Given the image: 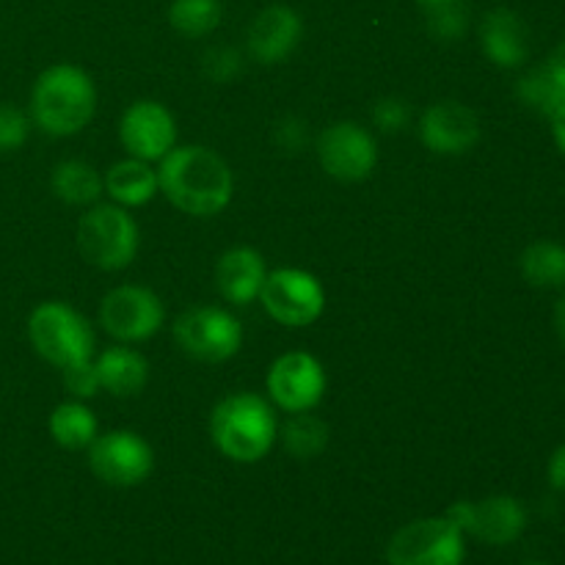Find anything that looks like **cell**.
Returning a JSON list of instances; mask_svg holds the SVG:
<instances>
[{
  "mask_svg": "<svg viewBox=\"0 0 565 565\" xmlns=\"http://www.w3.org/2000/svg\"><path fill=\"white\" fill-rule=\"evenodd\" d=\"M430 28H434L436 36L458 39L463 31H467V11H463L461 3L430 9Z\"/></svg>",
  "mask_w": 565,
  "mask_h": 565,
  "instance_id": "28",
  "label": "cell"
},
{
  "mask_svg": "<svg viewBox=\"0 0 565 565\" xmlns=\"http://www.w3.org/2000/svg\"><path fill=\"white\" fill-rule=\"evenodd\" d=\"M555 329H557V334H561V340L565 345V296L561 298V301H557V307H555Z\"/></svg>",
  "mask_w": 565,
  "mask_h": 565,
  "instance_id": "35",
  "label": "cell"
},
{
  "mask_svg": "<svg viewBox=\"0 0 565 565\" xmlns=\"http://www.w3.org/2000/svg\"><path fill=\"white\" fill-rule=\"evenodd\" d=\"M210 436L221 456L235 463H257L274 450L279 436L276 412L254 392L224 397L210 414Z\"/></svg>",
  "mask_w": 565,
  "mask_h": 565,
  "instance_id": "3",
  "label": "cell"
},
{
  "mask_svg": "<svg viewBox=\"0 0 565 565\" xmlns=\"http://www.w3.org/2000/svg\"><path fill=\"white\" fill-rule=\"evenodd\" d=\"M268 395L281 412H312L326 397V370L312 353L290 351L276 359L268 370Z\"/></svg>",
  "mask_w": 565,
  "mask_h": 565,
  "instance_id": "11",
  "label": "cell"
},
{
  "mask_svg": "<svg viewBox=\"0 0 565 565\" xmlns=\"http://www.w3.org/2000/svg\"><path fill=\"white\" fill-rule=\"evenodd\" d=\"M28 340L44 362L58 370L94 359L92 323L64 301H44L33 309L28 318Z\"/></svg>",
  "mask_w": 565,
  "mask_h": 565,
  "instance_id": "4",
  "label": "cell"
},
{
  "mask_svg": "<svg viewBox=\"0 0 565 565\" xmlns=\"http://www.w3.org/2000/svg\"><path fill=\"white\" fill-rule=\"evenodd\" d=\"M265 312L281 326H312L326 312V290L318 276L301 268H279L265 276L259 290Z\"/></svg>",
  "mask_w": 565,
  "mask_h": 565,
  "instance_id": "7",
  "label": "cell"
},
{
  "mask_svg": "<svg viewBox=\"0 0 565 565\" xmlns=\"http://www.w3.org/2000/svg\"><path fill=\"white\" fill-rule=\"evenodd\" d=\"M119 141L130 158L163 160L177 147V121L166 105L154 99H138L119 121Z\"/></svg>",
  "mask_w": 565,
  "mask_h": 565,
  "instance_id": "14",
  "label": "cell"
},
{
  "mask_svg": "<svg viewBox=\"0 0 565 565\" xmlns=\"http://www.w3.org/2000/svg\"><path fill=\"white\" fill-rule=\"evenodd\" d=\"M61 375H64V386L70 390V395L83 397V401L97 395L99 381H97V370H94V359H88V362H81V364H72V367L61 370Z\"/></svg>",
  "mask_w": 565,
  "mask_h": 565,
  "instance_id": "29",
  "label": "cell"
},
{
  "mask_svg": "<svg viewBox=\"0 0 565 565\" xmlns=\"http://www.w3.org/2000/svg\"><path fill=\"white\" fill-rule=\"evenodd\" d=\"M166 323V307L149 287L121 285L99 303V326L119 342H143Z\"/></svg>",
  "mask_w": 565,
  "mask_h": 565,
  "instance_id": "9",
  "label": "cell"
},
{
  "mask_svg": "<svg viewBox=\"0 0 565 565\" xmlns=\"http://www.w3.org/2000/svg\"><path fill=\"white\" fill-rule=\"evenodd\" d=\"M530 565H544V563H530Z\"/></svg>",
  "mask_w": 565,
  "mask_h": 565,
  "instance_id": "37",
  "label": "cell"
},
{
  "mask_svg": "<svg viewBox=\"0 0 565 565\" xmlns=\"http://www.w3.org/2000/svg\"><path fill=\"white\" fill-rule=\"evenodd\" d=\"M522 276L541 290H557L565 287V246L555 241L530 243L519 259Z\"/></svg>",
  "mask_w": 565,
  "mask_h": 565,
  "instance_id": "22",
  "label": "cell"
},
{
  "mask_svg": "<svg viewBox=\"0 0 565 565\" xmlns=\"http://www.w3.org/2000/svg\"><path fill=\"white\" fill-rule=\"evenodd\" d=\"M467 535L452 519L428 516L408 522L386 546L390 565H463Z\"/></svg>",
  "mask_w": 565,
  "mask_h": 565,
  "instance_id": "6",
  "label": "cell"
},
{
  "mask_svg": "<svg viewBox=\"0 0 565 565\" xmlns=\"http://www.w3.org/2000/svg\"><path fill=\"white\" fill-rule=\"evenodd\" d=\"M88 467L103 483L132 489L152 475L154 452L143 436L132 430H110L103 436L97 434L88 445Z\"/></svg>",
  "mask_w": 565,
  "mask_h": 565,
  "instance_id": "10",
  "label": "cell"
},
{
  "mask_svg": "<svg viewBox=\"0 0 565 565\" xmlns=\"http://www.w3.org/2000/svg\"><path fill=\"white\" fill-rule=\"evenodd\" d=\"M408 116H412L408 105L403 103V99H395V97L381 99V103L375 105V110H373L375 125H379L384 132L403 130V127L408 125Z\"/></svg>",
  "mask_w": 565,
  "mask_h": 565,
  "instance_id": "31",
  "label": "cell"
},
{
  "mask_svg": "<svg viewBox=\"0 0 565 565\" xmlns=\"http://www.w3.org/2000/svg\"><path fill=\"white\" fill-rule=\"evenodd\" d=\"M423 6H428V9H439V6H450V3H461V0H419Z\"/></svg>",
  "mask_w": 565,
  "mask_h": 565,
  "instance_id": "36",
  "label": "cell"
},
{
  "mask_svg": "<svg viewBox=\"0 0 565 565\" xmlns=\"http://www.w3.org/2000/svg\"><path fill=\"white\" fill-rule=\"evenodd\" d=\"M77 248L99 270H121L138 254V226L119 204H92L77 224Z\"/></svg>",
  "mask_w": 565,
  "mask_h": 565,
  "instance_id": "5",
  "label": "cell"
},
{
  "mask_svg": "<svg viewBox=\"0 0 565 565\" xmlns=\"http://www.w3.org/2000/svg\"><path fill=\"white\" fill-rule=\"evenodd\" d=\"M301 33L303 22L298 11L290 9V6L274 3L259 11L252 20V25H248V53H252L254 61L265 66L281 64L298 47Z\"/></svg>",
  "mask_w": 565,
  "mask_h": 565,
  "instance_id": "16",
  "label": "cell"
},
{
  "mask_svg": "<svg viewBox=\"0 0 565 565\" xmlns=\"http://www.w3.org/2000/svg\"><path fill=\"white\" fill-rule=\"evenodd\" d=\"M105 193L114 199V204L119 207H143L147 202H152L160 193L158 185V171L152 169V163L138 158H125L119 163L110 166L103 177Z\"/></svg>",
  "mask_w": 565,
  "mask_h": 565,
  "instance_id": "20",
  "label": "cell"
},
{
  "mask_svg": "<svg viewBox=\"0 0 565 565\" xmlns=\"http://www.w3.org/2000/svg\"><path fill=\"white\" fill-rule=\"evenodd\" d=\"M265 276H268V268L257 248L235 246L221 254V259L215 263V287L226 301L237 303V307H248L252 301H257Z\"/></svg>",
  "mask_w": 565,
  "mask_h": 565,
  "instance_id": "18",
  "label": "cell"
},
{
  "mask_svg": "<svg viewBox=\"0 0 565 565\" xmlns=\"http://www.w3.org/2000/svg\"><path fill=\"white\" fill-rule=\"evenodd\" d=\"M94 110H97V88L81 66H47L33 83L31 121L47 136H75L94 119Z\"/></svg>",
  "mask_w": 565,
  "mask_h": 565,
  "instance_id": "2",
  "label": "cell"
},
{
  "mask_svg": "<svg viewBox=\"0 0 565 565\" xmlns=\"http://www.w3.org/2000/svg\"><path fill=\"white\" fill-rule=\"evenodd\" d=\"M31 132V116L17 105H0V152H17L28 141Z\"/></svg>",
  "mask_w": 565,
  "mask_h": 565,
  "instance_id": "27",
  "label": "cell"
},
{
  "mask_svg": "<svg viewBox=\"0 0 565 565\" xmlns=\"http://www.w3.org/2000/svg\"><path fill=\"white\" fill-rule=\"evenodd\" d=\"M480 47L500 70H516L530 55V33L513 9H491L480 22Z\"/></svg>",
  "mask_w": 565,
  "mask_h": 565,
  "instance_id": "17",
  "label": "cell"
},
{
  "mask_svg": "<svg viewBox=\"0 0 565 565\" xmlns=\"http://www.w3.org/2000/svg\"><path fill=\"white\" fill-rule=\"evenodd\" d=\"M318 160L329 177L340 182L367 180L379 163L375 138L356 121H337L318 138Z\"/></svg>",
  "mask_w": 565,
  "mask_h": 565,
  "instance_id": "12",
  "label": "cell"
},
{
  "mask_svg": "<svg viewBox=\"0 0 565 565\" xmlns=\"http://www.w3.org/2000/svg\"><path fill=\"white\" fill-rule=\"evenodd\" d=\"M516 94L530 110L546 116V119H552V116L565 105L563 83L552 75V70L546 64L524 72L516 83Z\"/></svg>",
  "mask_w": 565,
  "mask_h": 565,
  "instance_id": "24",
  "label": "cell"
},
{
  "mask_svg": "<svg viewBox=\"0 0 565 565\" xmlns=\"http://www.w3.org/2000/svg\"><path fill=\"white\" fill-rule=\"evenodd\" d=\"M204 72L210 81L226 83L241 72V53L232 47H215L204 55Z\"/></svg>",
  "mask_w": 565,
  "mask_h": 565,
  "instance_id": "30",
  "label": "cell"
},
{
  "mask_svg": "<svg viewBox=\"0 0 565 565\" xmlns=\"http://www.w3.org/2000/svg\"><path fill=\"white\" fill-rule=\"evenodd\" d=\"M174 340L196 362H226L243 345V329L235 315L221 307H193L174 320Z\"/></svg>",
  "mask_w": 565,
  "mask_h": 565,
  "instance_id": "8",
  "label": "cell"
},
{
  "mask_svg": "<svg viewBox=\"0 0 565 565\" xmlns=\"http://www.w3.org/2000/svg\"><path fill=\"white\" fill-rule=\"evenodd\" d=\"M552 138H555L557 149L565 154V105L561 110H557L555 116H552Z\"/></svg>",
  "mask_w": 565,
  "mask_h": 565,
  "instance_id": "34",
  "label": "cell"
},
{
  "mask_svg": "<svg viewBox=\"0 0 565 565\" xmlns=\"http://www.w3.org/2000/svg\"><path fill=\"white\" fill-rule=\"evenodd\" d=\"M50 185H53V193L61 202L75 204V207L97 204L105 191L99 171L92 163H83V160H64V163L55 166Z\"/></svg>",
  "mask_w": 565,
  "mask_h": 565,
  "instance_id": "21",
  "label": "cell"
},
{
  "mask_svg": "<svg viewBox=\"0 0 565 565\" xmlns=\"http://www.w3.org/2000/svg\"><path fill=\"white\" fill-rule=\"evenodd\" d=\"M158 185L180 213L213 218L230 207L235 177L218 152L196 143V147H174L160 160Z\"/></svg>",
  "mask_w": 565,
  "mask_h": 565,
  "instance_id": "1",
  "label": "cell"
},
{
  "mask_svg": "<svg viewBox=\"0 0 565 565\" xmlns=\"http://www.w3.org/2000/svg\"><path fill=\"white\" fill-rule=\"evenodd\" d=\"M423 143L436 154H463L480 141V116L469 105L445 99L430 105L419 119Z\"/></svg>",
  "mask_w": 565,
  "mask_h": 565,
  "instance_id": "15",
  "label": "cell"
},
{
  "mask_svg": "<svg viewBox=\"0 0 565 565\" xmlns=\"http://www.w3.org/2000/svg\"><path fill=\"white\" fill-rule=\"evenodd\" d=\"M97 417L83 403L70 401L61 403L50 414V436L55 445L66 447V450H83L97 439Z\"/></svg>",
  "mask_w": 565,
  "mask_h": 565,
  "instance_id": "23",
  "label": "cell"
},
{
  "mask_svg": "<svg viewBox=\"0 0 565 565\" xmlns=\"http://www.w3.org/2000/svg\"><path fill=\"white\" fill-rule=\"evenodd\" d=\"M169 22L177 33L202 39L221 25L218 0H171Z\"/></svg>",
  "mask_w": 565,
  "mask_h": 565,
  "instance_id": "25",
  "label": "cell"
},
{
  "mask_svg": "<svg viewBox=\"0 0 565 565\" xmlns=\"http://www.w3.org/2000/svg\"><path fill=\"white\" fill-rule=\"evenodd\" d=\"M94 370H97L99 390L116 397H136L149 384V362L127 345L105 348L94 359Z\"/></svg>",
  "mask_w": 565,
  "mask_h": 565,
  "instance_id": "19",
  "label": "cell"
},
{
  "mask_svg": "<svg viewBox=\"0 0 565 565\" xmlns=\"http://www.w3.org/2000/svg\"><path fill=\"white\" fill-rule=\"evenodd\" d=\"M447 519H452L463 535H472L491 546L513 544L527 527V511L516 497L508 494L486 497L480 502H456L447 511Z\"/></svg>",
  "mask_w": 565,
  "mask_h": 565,
  "instance_id": "13",
  "label": "cell"
},
{
  "mask_svg": "<svg viewBox=\"0 0 565 565\" xmlns=\"http://www.w3.org/2000/svg\"><path fill=\"white\" fill-rule=\"evenodd\" d=\"M546 478H550L552 489L565 494V445H561L552 452L550 463H546Z\"/></svg>",
  "mask_w": 565,
  "mask_h": 565,
  "instance_id": "32",
  "label": "cell"
},
{
  "mask_svg": "<svg viewBox=\"0 0 565 565\" xmlns=\"http://www.w3.org/2000/svg\"><path fill=\"white\" fill-rule=\"evenodd\" d=\"M546 66H550L552 75H555L557 81L563 83V88H565V39H563L561 44H557L555 50H552V55H550V61H546Z\"/></svg>",
  "mask_w": 565,
  "mask_h": 565,
  "instance_id": "33",
  "label": "cell"
},
{
  "mask_svg": "<svg viewBox=\"0 0 565 565\" xmlns=\"http://www.w3.org/2000/svg\"><path fill=\"white\" fill-rule=\"evenodd\" d=\"M281 436H285V447L292 456L315 458L318 452H323L326 441H329V428L309 412H298L287 419Z\"/></svg>",
  "mask_w": 565,
  "mask_h": 565,
  "instance_id": "26",
  "label": "cell"
}]
</instances>
